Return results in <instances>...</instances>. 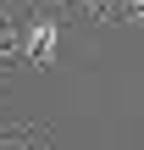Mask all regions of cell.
Returning <instances> with one entry per match:
<instances>
[{"label": "cell", "mask_w": 144, "mask_h": 150, "mask_svg": "<svg viewBox=\"0 0 144 150\" xmlns=\"http://www.w3.org/2000/svg\"><path fill=\"white\" fill-rule=\"evenodd\" d=\"M61 45H67V11L55 0H33L28 17H17V28L0 39V61L33 67V72H55Z\"/></svg>", "instance_id": "1"}]
</instances>
